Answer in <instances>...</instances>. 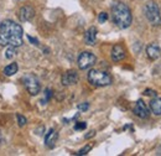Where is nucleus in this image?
<instances>
[{"label":"nucleus","mask_w":161,"mask_h":156,"mask_svg":"<svg viewBox=\"0 0 161 156\" xmlns=\"http://www.w3.org/2000/svg\"><path fill=\"white\" fill-rule=\"evenodd\" d=\"M108 20V14L107 13H101L99 16H98V21L99 22H105Z\"/></svg>","instance_id":"22"},{"label":"nucleus","mask_w":161,"mask_h":156,"mask_svg":"<svg viewBox=\"0 0 161 156\" xmlns=\"http://www.w3.org/2000/svg\"><path fill=\"white\" fill-rule=\"evenodd\" d=\"M62 84L63 86H72V84H76L78 82V75L76 71H67L63 76H62Z\"/></svg>","instance_id":"10"},{"label":"nucleus","mask_w":161,"mask_h":156,"mask_svg":"<svg viewBox=\"0 0 161 156\" xmlns=\"http://www.w3.org/2000/svg\"><path fill=\"white\" fill-rule=\"evenodd\" d=\"M4 142H5V137H4V135H3V133L0 131V146H1Z\"/></svg>","instance_id":"25"},{"label":"nucleus","mask_w":161,"mask_h":156,"mask_svg":"<svg viewBox=\"0 0 161 156\" xmlns=\"http://www.w3.org/2000/svg\"><path fill=\"white\" fill-rule=\"evenodd\" d=\"M144 94L145 96H149V97H156L158 96V93L155 91H153V89H145L144 91Z\"/></svg>","instance_id":"21"},{"label":"nucleus","mask_w":161,"mask_h":156,"mask_svg":"<svg viewBox=\"0 0 161 156\" xmlns=\"http://www.w3.org/2000/svg\"><path fill=\"white\" fill-rule=\"evenodd\" d=\"M126 53H125V50L121 45H114L113 48H112V59L114 62H119L121 59L125 58Z\"/></svg>","instance_id":"11"},{"label":"nucleus","mask_w":161,"mask_h":156,"mask_svg":"<svg viewBox=\"0 0 161 156\" xmlns=\"http://www.w3.org/2000/svg\"><path fill=\"white\" fill-rule=\"evenodd\" d=\"M112 16H113L114 24L120 29H128L133 21L131 11L129 6L120 1L114 3V5L112 6Z\"/></svg>","instance_id":"2"},{"label":"nucleus","mask_w":161,"mask_h":156,"mask_svg":"<svg viewBox=\"0 0 161 156\" xmlns=\"http://www.w3.org/2000/svg\"><path fill=\"white\" fill-rule=\"evenodd\" d=\"M97 34H98V31H97V29L94 26L89 27L86 31V34H84V41H86V43L89 45V46H93L96 43V41H97Z\"/></svg>","instance_id":"12"},{"label":"nucleus","mask_w":161,"mask_h":156,"mask_svg":"<svg viewBox=\"0 0 161 156\" xmlns=\"http://www.w3.org/2000/svg\"><path fill=\"white\" fill-rule=\"evenodd\" d=\"M88 108H89V104H88V103H83V104H80V105H78V109H80V110H83V112L87 110Z\"/></svg>","instance_id":"23"},{"label":"nucleus","mask_w":161,"mask_h":156,"mask_svg":"<svg viewBox=\"0 0 161 156\" xmlns=\"http://www.w3.org/2000/svg\"><path fill=\"white\" fill-rule=\"evenodd\" d=\"M51 96H52V91L51 89H46V92H45V99H42V103L45 104L46 102H48Z\"/></svg>","instance_id":"20"},{"label":"nucleus","mask_w":161,"mask_h":156,"mask_svg":"<svg viewBox=\"0 0 161 156\" xmlns=\"http://www.w3.org/2000/svg\"><path fill=\"white\" fill-rule=\"evenodd\" d=\"M27 39H29V41H30L32 45L39 46V40H37V39H34V37H31V36H27Z\"/></svg>","instance_id":"24"},{"label":"nucleus","mask_w":161,"mask_h":156,"mask_svg":"<svg viewBox=\"0 0 161 156\" xmlns=\"http://www.w3.org/2000/svg\"><path fill=\"white\" fill-rule=\"evenodd\" d=\"M18 15H19L20 21H22V22L30 21V20L34 19V16H35V10L31 6H22L20 10H19V14Z\"/></svg>","instance_id":"9"},{"label":"nucleus","mask_w":161,"mask_h":156,"mask_svg":"<svg viewBox=\"0 0 161 156\" xmlns=\"http://www.w3.org/2000/svg\"><path fill=\"white\" fill-rule=\"evenodd\" d=\"M150 108L155 115H161V98L154 97V99H151Z\"/></svg>","instance_id":"14"},{"label":"nucleus","mask_w":161,"mask_h":156,"mask_svg":"<svg viewBox=\"0 0 161 156\" xmlns=\"http://www.w3.org/2000/svg\"><path fill=\"white\" fill-rule=\"evenodd\" d=\"M86 128H87V124L84 121H78L75 125V130H84Z\"/></svg>","instance_id":"19"},{"label":"nucleus","mask_w":161,"mask_h":156,"mask_svg":"<svg viewBox=\"0 0 161 156\" xmlns=\"http://www.w3.org/2000/svg\"><path fill=\"white\" fill-rule=\"evenodd\" d=\"M146 56L151 59V61H156V59L160 58L161 50L160 47H159V45L155 43V42L147 45V47H146Z\"/></svg>","instance_id":"7"},{"label":"nucleus","mask_w":161,"mask_h":156,"mask_svg":"<svg viewBox=\"0 0 161 156\" xmlns=\"http://www.w3.org/2000/svg\"><path fill=\"white\" fill-rule=\"evenodd\" d=\"M97 62V57L89 52V51H84L82 52L78 57V67L80 70H88L92 66H94V63Z\"/></svg>","instance_id":"6"},{"label":"nucleus","mask_w":161,"mask_h":156,"mask_svg":"<svg viewBox=\"0 0 161 156\" xmlns=\"http://www.w3.org/2000/svg\"><path fill=\"white\" fill-rule=\"evenodd\" d=\"M15 55H16V50H15L14 46H10V47L6 48V51H5V57L8 59H11Z\"/></svg>","instance_id":"16"},{"label":"nucleus","mask_w":161,"mask_h":156,"mask_svg":"<svg viewBox=\"0 0 161 156\" xmlns=\"http://www.w3.org/2000/svg\"><path fill=\"white\" fill-rule=\"evenodd\" d=\"M144 13H145V16L146 19L149 20V22L154 26L156 25H160L161 24V15H160V10H159V6L155 1H149L145 4L144 6Z\"/></svg>","instance_id":"4"},{"label":"nucleus","mask_w":161,"mask_h":156,"mask_svg":"<svg viewBox=\"0 0 161 156\" xmlns=\"http://www.w3.org/2000/svg\"><path fill=\"white\" fill-rule=\"evenodd\" d=\"M22 82H24V86L26 88V91L31 94V96H36L40 93L41 86L40 82L37 77L32 73H26L24 77H22Z\"/></svg>","instance_id":"5"},{"label":"nucleus","mask_w":161,"mask_h":156,"mask_svg":"<svg viewBox=\"0 0 161 156\" xmlns=\"http://www.w3.org/2000/svg\"><path fill=\"white\" fill-rule=\"evenodd\" d=\"M24 30L13 20H4L0 25V45L19 47L24 43Z\"/></svg>","instance_id":"1"},{"label":"nucleus","mask_w":161,"mask_h":156,"mask_svg":"<svg viewBox=\"0 0 161 156\" xmlns=\"http://www.w3.org/2000/svg\"><path fill=\"white\" fill-rule=\"evenodd\" d=\"M57 137H58L57 131H56L55 129H50V130L47 131L46 136H45V144H46V146L50 148V149H52V148L55 146L56 141H57Z\"/></svg>","instance_id":"13"},{"label":"nucleus","mask_w":161,"mask_h":156,"mask_svg":"<svg viewBox=\"0 0 161 156\" xmlns=\"http://www.w3.org/2000/svg\"><path fill=\"white\" fill-rule=\"evenodd\" d=\"M94 134H96V131H89V134H86V139H89V137L94 136Z\"/></svg>","instance_id":"26"},{"label":"nucleus","mask_w":161,"mask_h":156,"mask_svg":"<svg viewBox=\"0 0 161 156\" xmlns=\"http://www.w3.org/2000/svg\"><path fill=\"white\" fill-rule=\"evenodd\" d=\"M91 149H92V145H86L83 149H80V151L77 153V155H87L91 151Z\"/></svg>","instance_id":"17"},{"label":"nucleus","mask_w":161,"mask_h":156,"mask_svg":"<svg viewBox=\"0 0 161 156\" xmlns=\"http://www.w3.org/2000/svg\"><path fill=\"white\" fill-rule=\"evenodd\" d=\"M134 114L136 117L141 118V119H145V118L149 117V109L146 107V104L144 103V100L139 99L136 103H135V107H134Z\"/></svg>","instance_id":"8"},{"label":"nucleus","mask_w":161,"mask_h":156,"mask_svg":"<svg viewBox=\"0 0 161 156\" xmlns=\"http://www.w3.org/2000/svg\"><path fill=\"white\" fill-rule=\"evenodd\" d=\"M16 118H18V124H19V126H25V125H26V123H27L26 118L22 117L21 114H18Z\"/></svg>","instance_id":"18"},{"label":"nucleus","mask_w":161,"mask_h":156,"mask_svg":"<svg viewBox=\"0 0 161 156\" xmlns=\"http://www.w3.org/2000/svg\"><path fill=\"white\" fill-rule=\"evenodd\" d=\"M18 70H19V67H18V63H10L9 66H6L5 68H4V75L5 76H8V77H10V76H13V75H15L16 72H18Z\"/></svg>","instance_id":"15"},{"label":"nucleus","mask_w":161,"mask_h":156,"mask_svg":"<svg viewBox=\"0 0 161 156\" xmlns=\"http://www.w3.org/2000/svg\"><path fill=\"white\" fill-rule=\"evenodd\" d=\"M88 81L92 86H96V87H105L112 84L113 82L110 75L99 70H91L88 72Z\"/></svg>","instance_id":"3"}]
</instances>
